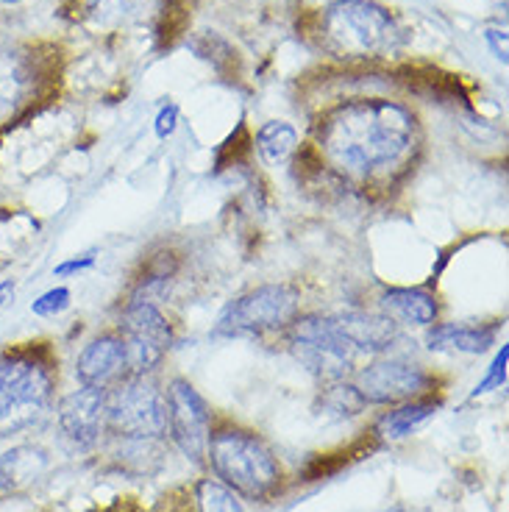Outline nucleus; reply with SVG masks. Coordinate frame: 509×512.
<instances>
[{"label": "nucleus", "mask_w": 509, "mask_h": 512, "mask_svg": "<svg viewBox=\"0 0 509 512\" xmlns=\"http://www.w3.org/2000/svg\"><path fill=\"white\" fill-rule=\"evenodd\" d=\"M420 148L418 120L401 103L365 98L331 109L318 126L323 162L343 181L387 187L407 173Z\"/></svg>", "instance_id": "obj_1"}, {"label": "nucleus", "mask_w": 509, "mask_h": 512, "mask_svg": "<svg viewBox=\"0 0 509 512\" xmlns=\"http://www.w3.org/2000/svg\"><path fill=\"white\" fill-rule=\"evenodd\" d=\"M56 373L45 348L0 354V437L20 435L39 423L53 404Z\"/></svg>", "instance_id": "obj_2"}, {"label": "nucleus", "mask_w": 509, "mask_h": 512, "mask_svg": "<svg viewBox=\"0 0 509 512\" xmlns=\"http://www.w3.org/2000/svg\"><path fill=\"white\" fill-rule=\"evenodd\" d=\"M206 462L215 476L237 496L251 501L270 499L281 485V465L262 437L248 429H220L209 440Z\"/></svg>", "instance_id": "obj_3"}, {"label": "nucleus", "mask_w": 509, "mask_h": 512, "mask_svg": "<svg viewBox=\"0 0 509 512\" xmlns=\"http://www.w3.org/2000/svg\"><path fill=\"white\" fill-rule=\"evenodd\" d=\"M320 39L340 59H382L398 45V28L379 3L334 0L320 14Z\"/></svg>", "instance_id": "obj_4"}, {"label": "nucleus", "mask_w": 509, "mask_h": 512, "mask_svg": "<svg viewBox=\"0 0 509 512\" xmlns=\"http://www.w3.org/2000/svg\"><path fill=\"white\" fill-rule=\"evenodd\" d=\"M106 429L126 440L167 435V404L159 384L148 376H128L106 393Z\"/></svg>", "instance_id": "obj_5"}, {"label": "nucleus", "mask_w": 509, "mask_h": 512, "mask_svg": "<svg viewBox=\"0 0 509 512\" xmlns=\"http://www.w3.org/2000/svg\"><path fill=\"white\" fill-rule=\"evenodd\" d=\"M287 329H290L287 334H290L295 359L312 376L329 384L343 382L345 376L354 371L359 351L345 340L334 318L306 315V318H295Z\"/></svg>", "instance_id": "obj_6"}, {"label": "nucleus", "mask_w": 509, "mask_h": 512, "mask_svg": "<svg viewBox=\"0 0 509 512\" xmlns=\"http://www.w3.org/2000/svg\"><path fill=\"white\" fill-rule=\"evenodd\" d=\"M298 318V293L287 284H262L234 298L220 312L215 337H256L287 329Z\"/></svg>", "instance_id": "obj_7"}, {"label": "nucleus", "mask_w": 509, "mask_h": 512, "mask_svg": "<svg viewBox=\"0 0 509 512\" xmlns=\"http://www.w3.org/2000/svg\"><path fill=\"white\" fill-rule=\"evenodd\" d=\"M45 81L48 67L34 48L0 42V131L37 106Z\"/></svg>", "instance_id": "obj_8"}, {"label": "nucleus", "mask_w": 509, "mask_h": 512, "mask_svg": "<svg viewBox=\"0 0 509 512\" xmlns=\"http://www.w3.org/2000/svg\"><path fill=\"white\" fill-rule=\"evenodd\" d=\"M167 432L179 451L195 465H204L212 440V410L204 396L184 379H173L165 393Z\"/></svg>", "instance_id": "obj_9"}, {"label": "nucleus", "mask_w": 509, "mask_h": 512, "mask_svg": "<svg viewBox=\"0 0 509 512\" xmlns=\"http://www.w3.org/2000/svg\"><path fill=\"white\" fill-rule=\"evenodd\" d=\"M434 379L415 362L407 359H379L357 376L359 396L365 404H404L420 398Z\"/></svg>", "instance_id": "obj_10"}, {"label": "nucleus", "mask_w": 509, "mask_h": 512, "mask_svg": "<svg viewBox=\"0 0 509 512\" xmlns=\"http://www.w3.org/2000/svg\"><path fill=\"white\" fill-rule=\"evenodd\" d=\"M106 393L98 387L81 384L78 390L67 393L56 407V421L62 435L78 448H90L101 440L106 429Z\"/></svg>", "instance_id": "obj_11"}, {"label": "nucleus", "mask_w": 509, "mask_h": 512, "mask_svg": "<svg viewBox=\"0 0 509 512\" xmlns=\"http://www.w3.org/2000/svg\"><path fill=\"white\" fill-rule=\"evenodd\" d=\"M78 382L98 390H112L128 379V357L120 334H103L90 340L76 359Z\"/></svg>", "instance_id": "obj_12"}, {"label": "nucleus", "mask_w": 509, "mask_h": 512, "mask_svg": "<svg viewBox=\"0 0 509 512\" xmlns=\"http://www.w3.org/2000/svg\"><path fill=\"white\" fill-rule=\"evenodd\" d=\"M120 337L128 343L159 348L167 354V348L173 346V326L151 301H131L120 318Z\"/></svg>", "instance_id": "obj_13"}, {"label": "nucleus", "mask_w": 509, "mask_h": 512, "mask_svg": "<svg viewBox=\"0 0 509 512\" xmlns=\"http://www.w3.org/2000/svg\"><path fill=\"white\" fill-rule=\"evenodd\" d=\"M337 329L343 337L357 348V351H370L379 354L387 351L398 340V323L387 315H373V312H345L334 318Z\"/></svg>", "instance_id": "obj_14"}, {"label": "nucleus", "mask_w": 509, "mask_h": 512, "mask_svg": "<svg viewBox=\"0 0 509 512\" xmlns=\"http://www.w3.org/2000/svg\"><path fill=\"white\" fill-rule=\"evenodd\" d=\"M48 468V454L37 446H17L0 457V499L31 485Z\"/></svg>", "instance_id": "obj_15"}, {"label": "nucleus", "mask_w": 509, "mask_h": 512, "mask_svg": "<svg viewBox=\"0 0 509 512\" xmlns=\"http://www.w3.org/2000/svg\"><path fill=\"white\" fill-rule=\"evenodd\" d=\"M440 407V401L434 398H412V401H404L398 404L395 410H390L387 415L379 418L373 435L382 437V440H401V437H409L415 429H420L423 423L434 418V412Z\"/></svg>", "instance_id": "obj_16"}, {"label": "nucleus", "mask_w": 509, "mask_h": 512, "mask_svg": "<svg viewBox=\"0 0 509 512\" xmlns=\"http://www.w3.org/2000/svg\"><path fill=\"white\" fill-rule=\"evenodd\" d=\"M387 318L401 320L409 326H432L437 320V298L426 290H387L382 295Z\"/></svg>", "instance_id": "obj_17"}, {"label": "nucleus", "mask_w": 509, "mask_h": 512, "mask_svg": "<svg viewBox=\"0 0 509 512\" xmlns=\"http://www.w3.org/2000/svg\"><path fill=\"white\" fill-rule=\"evenodd\" d=\"M496 343V329L484 326H457V323H440L426 334L429 348H454L462 354H482Z\"/></svg>", "instance_id": "obj_18"}, {"label": "nucleus", "mask_w": 509, "mask_h": 512, "mask_svg": "<svg viewBox=\"0 0 509 512\" xmlns=\"http://www.w3.org/2000/svg\"><path fill=\"white\" fill-rule=\"evenodd\" d=\"M256 148H259V154L270 167H284L293 162L295 151H298V134H295V128L290 123L270 120V123L259 128Z\"/></svg>", "instance_id": "obj_19"}, {"label": "nucleus", "mask_w": 509, "mask_h": 512, "mask_svg": "<svg viewBox=\"0 0 509 512\" xmlns=\"http://www.w3.org/2000/svg\"><path fill=\"white\" fill-rule=\"evenodd\" d=\"M195 512H245L240 496L217 479H198L192 487Z\"/></svg>", "instance_id": "obj_20"}, {"label": "nucleus", "mask_w": 509, "mask_h": 512, "mask_svg": "<svg viewBox=\"0 0 509 512\" xmlns=\"http://www.w3.org/2000/svg\"><path fill=\"white\" fill-rule=\"evenodd\" d=\"M320 404H323V410L334 412V415H359L368 407L357 387L345 382H329V387L320 396Z\"/></svg>", "instance_id": "obj_21"}, {"label": "nucleus", "mask_w": 509, "mask_h": 512, "mask_svg": "<svg viewBox=\"0 0 509 512\" xmlns=\"http://www.w3.org/2000/svg\"><path fill=\"white\" fill-rule=\"evenodd\" d=\"M78 6L98 26H117L134 12V0H78Z\"/></svg>", "instance_id": "obj_22"}, {"label": "nucleus", "mask_w": 509, "mask_h": 512, "mask_svg": "<svg viewBox=\"0 0 509 512\" xmlns=\"http://www.w3.org/2000/svg\"><path fill=\"white\" fill-rule=\"evenodd\" d=\"M70 298H73V293L67 287H51V290H45L39 298L31 301V312L37 318H56L59 312L70 307Z\"/></svg>", "instance_id": "obj_23"}, {"label": "nucleus", "mask_w": 509, "mask_h": 512, "mask_svg": "<svg viewBox=\"0 0 509 512\" xmlns=\"http://www.w3.org/2000/svg\"><path fill=\"white\" fill-rule=\"evenodd\" d=\"M507 359H509V348L501 346V351L493 359V365H490V371L484 376L482 382L473 387L471 396H484V393H490V390H501V384L507 382Z\"/></svg>", "instance_id": "obj_24"}, {"label": "nucleus", "mask_w": 509, "mask_h": 512, "mask_svg": "<svg viewBox=\"0 0 509 512\" xmlns=\"http://www.w3.org/2000/svg\"><path fill=\"white\" fill-rule=\"evenodd\" d=\"M176 126H179V106L176 103H167V106H162V112L156 115L153 131H156L159 140H167V137H173Z\"/></svg>", "instance_id": "obj_25"}, {"label": "nucleus", "mask_w": 509, "mask_h": 512, "mask_svg": "<svg viewBox=\"0 0 509 512\" xmlns=\"http://www.w3.org/2000/svg\"><path fill=\"white\" fill-rule=\"evenodd\" d=\"M92 265H95V251L76 256V259H67V262H62V265H56V268H53V276H56V279H64V276L81 273V270L92 268Z\"/></svg>", "instance_id": "obj_26"}, {"label": "nucleus", "mask_w": 509, "mask_h": 512, "mask_svg": "<svg viewBox=\"0 0 509 512\" xmlns=\"http://www.w3.org/2000/svg\"><path fill=\"white\" fill-rule=\"evenodd\" d=\"M484 39L490 42V48H493V53H496L498 62H507V34L504 31H484Z\"/></svg>", "instance_id": "obj_27"}, {"label": "nucleus", "mask_w": 509, "mask_h": 512, "mask_svg": "<svg viewBox=\"0 0 509 512\" xmlns=\"http://www.w3.org/2000/svg\"><path fill=\"white\" fill-rule=\"evenodd\" d=\"M12 298H14V282H12V279L0 282V309L6 307V304H9Z\"/></svg>", "instance_id": "obj_28"}, {"label": "nucleus", "mask_w": 509, "mask_h": 512, "mask_svg": "<svg viewBox=\"0 0 509 512\" xmlns=\"http://www.w3.org/2000/svg\"><path fill=\"white\" fill-rule=\"evenodd\" d=\"M0 3H6V6H14V3H23V0H0Z\"/></svg>", "instance_id": "obj_29"}]
</instances>
